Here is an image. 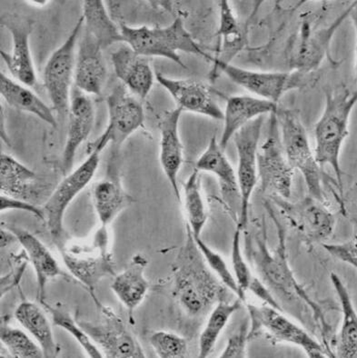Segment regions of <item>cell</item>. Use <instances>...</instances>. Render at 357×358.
<instances>
[{
  "label": "cell",
  "mask_w": 357,
  "mask_h": 358,
  "mask_svg": "<svg viewBox=\"0 0 357 358\" xmlns=\"http://www.w3.org/2000/svg\"><path fill=\"white\" fill-rule=\"evenodd\" d=\"M277 231V245L270 251L268 248V236L265 222L258 224V230L255 234L247 235V252L250 262L255 266L261 280L269 289L274 291L284 301L304 302L312 309L313 318L319 323L321 333L326 343V350L330 352L328 336L331 327L326 322L325 315L319 305L308 295L305 288L296 280L287 259L286 231L274 213H270Z\"/></svg>",
  "instance_id": "obj_1"
},
{
  "label": "cell",
  "mask_w": 357,
  "mask_h": 358,
  "mask_svg": "<svg viewBox=\"0 0 357 358\" xmlns=\"http://www.w3.org/2000/svg\"><path fill=\"white\" fill-rule=\"evenodd\" d=\"M186 245L173 268L174 295L190 317H198L214 303L228 300L226 288L212 274L189 227Z\"/></svg>",
  "instance_id": "obj_2"
},
{
  "label": "cell",
  "mask_w": 357,
  "mask_h": 358,
  "mask_svg": "<svg viewBox=\"0 0 357 358\" xmlns=\"http://www.w3.org/2000/svg\"><path fill=\"white\" fill-rule=\"evenodd\" d=\"M356 92L349 90L326 93V107L314 127V157L321 168L329 165L335 172L339 194L344 200L343 172L340 166L342 145L349 134L351 113L356 104ZM344 202V201H343Z\"/></svg>",
  "instance_id": "obj_3"
},
{
  "label": "cell",
  "mask_w": 357,
  "mask_h": 358,
  "mask_svg": "<svg viewBox=\"0 0 357 358\" xmlns=\"http://www.w3.org/2000/svg\"><path fill=\"white\" fill-rule=\"evenodd\" d=\"M121 41L143 57H164L187 69L178 52L196 55L210 60L211 56L203 50L184 27L180 17L166 27H132L120 24Z\"/></svg>",
  "instance_id": "obj_4"
},
{
  "label": "cell",
  "mask_w": 357,
  "mask_h": 358,
  "mask_svg": "<svg viewBox=\"0 0 357 358\" xmlns=\"http://www.w3.org/2000/svg\"><path fill=\"white\" fill-rule=\"evenodd\" d=\"M59 248L72 277L86 288L98 304L96 286L102 279L116 275L108 227H99L89 241L60 245Z\"/></svg>",
  "instance_id": "obj_5"
},
{
  "label": "cell",
  "mask_w": 357,
  "mask_h": 358,
  "mask_svg": "<svg viewBox=\"0 0 357 358\" xmlns=\"http://www.w3.org/2000/svg\"><path fill=\"white\" fill-rule=\"evenodd\" d=\"M281 127V143L289 165L302 173L312 199L325 204L323 173L311 150L307 130L296 110L284 109L277 114Z\"/></svg>",
  "instance_id": "obj_6"
},
{
  "label": "cell",
  "mask_w": 357,
  "mask_h": 358,
  "mask_svg": "<svg viewBox=\"0 0 357 358\" xmlns=\"http://www.w3.org/2000/svg\"><path fill=\"white\" fill-rule=\"evenodd\" d=\"M247 310L251 326L248 333L249 341L258 336H265L275 343H289L302 348L308 357H329L323 345L298 324L284 317L282 312L266 305L251 304H247Z\"/></svg>",
  "instance_id": "obj_7"
},
{
  "label": "cell",
  "mask_w": 357,
  "mask_h": 358,
  "mask_svg": "<svg viewBox=\"0 0 357 358\" xmlns=\"http://www.w3.org/2000/svg\"><path fill=\"white\" fill-rule=\"evenodd\" d=\"M84 27L81 17L71 34L48 59L44 69V86L59 117L68 116L71 84L74 80L75 47Z\"/></svg>",
  "instance_id": "obj_8"
},
{
  "label": "cell",
  "mask_w": 357,
  "mask_h": 358,
  "mask_svg": "<svg viewBox=\"0 0 357 358\" xmlns=\"http://www.w3.org/2000/svg\"><path fill=\"white\" fill-rule=\"evenodd\" d=\"M89 157L77 169L66 175L43 206L45 224L57 247L62 244L63 221L66 209L78 194L89 186L101 163L99 151L89 152Z\"/></svg>",
  "instance_id": "obj_9"
},
{
  "label": "cell",
  "mask_w": 357,
  "mask_h": 358,
  "mask_svg": "<svg viewBox=\"0 0 357 358\" xmlns=\"http://www.w3.org/2000/svg\"><path fill=\"white\" fill-rule=\"evenodd\" d=\"M108 124L104 133L87 147L89 152H102L110 143L119 147L126 138L144 127L145 113L141 102L123 84L112 90L107 99Z\"/></svg>",
  "instance_id": "obj_10"
},
{
  "label": "cell",
  "mask_w": 357,
  "mask_h": 358,
  "mask_svg": "<svg viewBox=\"0 0 357 358\" xmlns=\"http://www.w3.org/2000/svg\"><path fill=\"white\" fill-rule=\"evenodd\" d=\"M101 320L98 322L78 321L104 357L145 358L146 354L137 338L129 331L122 318L110 306L99 302Z\"/></svg>",
  "instance_id": "obj_11"
},
{
  "label": "cell",
  "mask_w": 357,
  "mask_h": 358,
  "mask_svg": "<svg viewBox=\"0 0 357 358\" xmlns=\"http://www.w3.org/2000/svg\"><path fill=\"white\" fill-rule=\"evenodd\" d=\"M264 117L251 121L233 136L238 156V184L240 195V213L238 226L246 230L249 222L250 199L258 181L257 154Z\"/></svg>",
  "instance_id": "obj_12"
},
{
  "label": "cell",
  "mask_w": 357,
  "mask_h": 358,
  "mask_svg": "<svg viewBox=\"0 0 357 358\" xmlns=\"http://www.w3.org/2000/svg\"><path fill=\"white\" fill-rule=\"evenodd\" d=\"M277 114H272L268 138L257 154V171L263 192L275 194L286 200L291 196L295 169L289 165L284 152Z\"/></svg>",
  "instance_id": "obj_13"
},
{
  "label": "cell",
  "mask_w": 357,
  "mask_h": 358,
  "mask_svg": "<svg viewBox=\"0 0 357 358\" xmlns=\"http://www.w3.org/2000/svg\"><path fill=\"white\" fill-rule=\"evenodd\" d=\"M214 69L226 76L230 80L249 91L260 99L277 103L287 91L302 87L303 75L299 72H262L249 71L231 63L221 62L211 57Z\"/></svg>",
  "instance_id": "obj_14"
},
{
  "label": "cell",
  "mask_w": 357,
  "mask_h": 358,
  "mask_svg": "<svg viewBox=\"0 0 357 358\" xmlns=\"http://www.w3.org/2000/svg\"><path fill=\"white\" fill-rule=\"evenodd\" d=\"M293 229L301 234L308 245L328 239L334 232L335 215L317 200L307 197L298 204H290L286 200L278 202Z\"/></svg>",
  "instance_id": "obj_15"
},
{
  "label": "cell",
  "mask_w": 357,
  "mask_h": 358,
  "mask_svg": "<svg viewBox=\"0 0 357 358\" xmlns=\"http://www.w3.org/2000/svg\"><path fill=\"white\" fill-rule=\"evenodd\" d=\"M1 23L10 32L13 39L11 53L0 51L2 59L10 74L20 83L27 87L34 86L37 83V74L29 45L33 21L29 18L10 15L3 17Z\"/></svg>",
  "instance_id": "obj_16"
},
{
  "label": "cell",
  "mask_w": 357,
  "mask_h": 358,
  "mask_svg": "<svg viewBox=\"0 0 357 358\" xmlns=\"http://www.w3.org/2000/svg\"><path fill=\"white\" fill-rule=\"evenodd\" d=\"M157 82L168 91L177 108L183 111L192 112L202 116L223 120L224 112L221 110L212 90L207 84L192 80H174L156 72Z\"/></svg>",
  "instance_id": "obj_17"
},
{
  "label": "cell",
  "mask_w": 357,
  "mask_h": 358,
  "mask_svg": "<svg viewBox=\"0 0 357 358\" xmlns=\"http://www.w3.org/2000/svg\"><path fill=\"white\" fill-rule=\"evenodd\" d=\"M95 122V108L92 100L82 91L75 89L69 105L68 134L62 154V171L66 176L73 168L75 154L87 141Z\"/></svg>",
  "instance_id": "obj_18"
},
{
  "label": "cell",
  "mask_w": 357,
  "mask_h": 358,
  "mask_svg": "<svg viewBox=\"0 0 357 358\" xmlns=\"http://www.w3.org/2000/svg\"><path fill=\"white\" fill-rule=\"evenodd\" d=\"M101 45L85 30L75 57L74 81L83 93L101 96L107 81V66L103 57Z\"/></svg>",
  "instance_id": "obj_19"
},
{
  "label": "cell",
  "mask_w": 357,
  "mask_h": 358,
  "mask_svg": "<svg viewBox=\"0 0 357 358\" xmlns=\"http://www.w3.org/2000/svg\"><path fill=\"white\" fill-rule=\"evenodd\" d=\"M16 236L27 257L35 270L38 285V300L42 304L46 299L47 285L57 278L71 279L72 275L66 274L61 268L55 257L46 245L28 230L15 226H5Z\"/></svg>",
  "instance_id": "obj_20"
},
{
  "label": "cell",
  "mask_w": 357,
  "mask_h": 358,
  "mask_svg": "<svg viewBox=\"0 0 357 358\" xmlns=\"http://www.w3.org/2000/svg\"><path fill=\"white\" fill-rule=\"evenodd\" d=\"M115 74L133 95L145 99L154 86L156 75L147 57L135 52L129 45H120L111 53Z\"/></svg>",
  "instance_id": "obj_21"
},
{
  "label": "cell",
  "mask_w": 357,
  "mask_h": 358,
  "mask_svg": "<svg viewBox=\"0 0 357 358\" xmlns=\"http://www.w3.org/2000/svg\"><path fill=\"white\" fill-rule=\"evenodd\" d=\"M182 109L166 112L160 121V164L178 201L181 202L177 178L183 164V145L180 135Z\"/></svg>",
  "instance_id": "obj_22"
},
{
  "label": "cell",
  "mask_w": 357,
  "mask_h": 358,
  "mask_svg": "<svg viewBox=\"0 0 357 358\" xmlns=\"http://www.w3.org/2000/svg\"><path fill=\"white\" fill-rule=\"evenodd\" d=\"M277 103L251 96H232L226 99L224 111V127L219 145L226 150L230 139L239 130L256 118L266 114H277Z\"/></svg>",
  "instance_id": "obj_23"
},
{
  "label": "cell",
  "mask_w": 357,
  "mask_h": 358,
  "mask_svg": "<svg viewBox=\"0 0 357 358\" xmlns=\"http://www.w3.org/2000/svg\"><path fill=\"white\" fill-rule=\"evenodd\" d=\"M148 266V260L144 255L137 254L124 271L115 275L110 288L122 305L128 310L129 322L135 324L136 309L143 303L150 290L145 272Z\"/></svg>",
  "instance_id": "obj_24"
},
{
  "label": "cell",
  "mask_w": 357,
  "mask_h": 358,
  "mask_svg": "<svg viewBox=\"0 0 357 358\" xmlns=\"http://www.w3.org/2000/svg\"><path fill=\"white\" fill-rule=\"evenodd\" d=\"M355 5H351V7L344 11V13L338 17L331 26L302 36L301 41L296 45L291 56V65L293 69H296V72L305 75L320 65L331 43L333 36L335 35V32L340 27L344 18L347 17L352 11Z\"/></svg>",
  "instance_id": "obj_25"
},
{
  "label": "cell",
  "mask_w": 357,
  "mask_h": 358,
  "mask_svg": "<svg viewBox=\"0 0 357 358\" xmlns=\"http://www.w3.org/2000/svg\"><path fill=\"white\" fill-rule=\"evenodd\" d=\"M195 169L216 176L223 199L230 208L238 200L240 203L237 174L216 136L211 138L207 150L199 157Z\"/></svg>",
  "instance_id": "obj_26"
},
{
  "label": "cell",
  "mask_w": 357,
  "mask_h": 358,
  "mask_svg": "<svg viewBox=\"0 0 357 358\" xmlns=\"http://www.w3.org/2000/svg\"><path fill=\"white\" fill-rule=\"evenodd\" d=\"M14 315L17 322L41 345L45 357L54 358L59 356V345L57 344L50 321L41 306L26 300L17 306Z\"/></svg>",
  "instance_id": "obj_27"
},
{
  "label": "cell",
  "mask_w": 357,
  "mask_h": 358,
  "mask_svg": "<svg viewBox=\"0 0 357 358\" xmlns=\"http://www.w3.org/2000/svg\"><path fill=\"white\" fill-rule=\"evenodd\" d=\"M92 200L101 226L108 227L133 201L114 174L108 175V178L102 179L94 186Z\"/></svg>",
  "instance_id": "obj_28"
},
{
  "label": "cell",
  "mask_w": 357,
  "mask_h": 358,
  "mask_svg": "<svg viewBox=\"0 0 357 358\" xmlns=\"http://www.w3.org/2000/svg\"><path fill=\"white\" fill-rule=\"evenodd\" d=\"M37 175L31 169L17 162L13 157L0 156V191L1 195L28 200L37 194Z\"/></svg>",
  "instance_id": "obj_29"
},
{
  "label": "cell",
  "mask_w": 357,
  "mask_h": 358,
  "mask_svg": "<svg viewBox=\"0 0 357 358\" xmlns=\"http://www.w3.org/2000/svg\"><path fill=\"white\" fill-rule=\"evenodd\" d=\"M330 280L335 294L340 302L342 314V326L337 339V357H357V315L352 299L348 292L346 285L337 273L330 275Z\"/></svg>",
  "instance_id": "obj_30"
},
{
  "label": "cell",
  "mask_w": 357,
  "mask_h": 358,
  "mask_svg": "<svg viewBox=\"0 0 357 358\" xmlns=\"http://www.w3.org/2000/svg\"><path fill=\"white\" fill-rule=\"evenodd\" d=\"M0 94L10 107L34 115L53 127L57 122L52 110L25 85L16 82L0 73Z\"/></svg>",
  "instance_id": "obj_31"
},
{
  "label": "cell",
  "mask_w": 357,
  "mask_h": 358,
  "mask_svg": "<svg viewBox=\"0 0 357 358\" xmlns=\"http://www.w3.org/2000/svg\"><path fill=\"white\" fill-rule=\"evenodd\" d=\"M83 18L86 30L102 48L121 41L119 27L108 16L101 0H87L83 4Z\"/></svg>",
  "instance_id": "obj_32"
},
{
  "label": "cell",
  "mask_w": 357,
  "mask_h": 358,
  "mask_svg": "<svg viewBox=\"0 0 357 358\" xmlns=\"http://www.w3.org/2000/svg\"><path fill=\"white\" fill-rule=\"evenodd\" d=\"M201 172L194 169L184 185V209L187 227L195 238H201L203 229L208 220V210L203 197Z\"/></svg>",
  "instance_id": "obj_33"
},
{
  "label": "cell",
  "mask_w": 357,
  "mask_h": 358,
  "mask_svg": "<svg viewBox=\"0 0 357 358\" xmlns=\"http://www.w3.org/2000/svg\"><path fill=\"white\" fill-rule=\"evenodd\" d=\"M242 303L239 299L233 302L221 300L217 303L199 338V358L210 356L221 333L225 329L233 315L241 308Z\"/></svg>",
  "instance_id": "obj_34"
},
{
  "label": "cell",
  "mask_w": 357,
  "mask_h": 358,
  "mask_svg": "<svg viewBox=\"0 0 357 358\" xmlns=\"http://www.w3.org/2000/svg\"><path fill=\"white\" fill-rule=\"evenodd\" d=\"M219 27L217 34L222 38L223 45L217 59L230 63L232 57L243 47L244 32L228 1L219 2Z\"/></svg>",
  "instance_id": "obj_35"
},
{
  "label": "cell",
  "mask_w": 357,
  "mask_h": 358,
  "mask_svg": "<svg viewBox=\"0 0 357 358\" xmlns=\"http://www.w3.org/2000/svg\"><path fill=\"white\" fill-rule=\"evenodd\" d=\"M41 305L50 312L54 324L71 334L80 345V347L83 348V350L86 352L87 357L90 358L104 357V355L99 350L98 345L92 341V339L89 338V336L85 331L80 323L75 320L68 312L48 305L46 301L42 303Z\"/></svg>",
  "instance_id": "obj_36"
},
{
  "label": "cell",
  "mask_w": 357,
  "mask_h": 358,
  "mask_svg": "<svg viewBox=\"0 0 357 358\" xmlns=\"http://www.w3.org/2000/svg\"><path fill=\"white\" fill-rule=\"evenodd\" d=\"M0 341L15 358H42L43 350L37 341L22 329L11 327L8 324H2L0 327Z\"/></svg>",
  "instance_id": "obj_37"
},
{
  "label": "cell",
  "mask_w": 357,
  "mask_h": 358,
  "mask_svg": "<svg viewBox=\"0 0 357 358\" xmlns=\"http://www.w3.org/2000/svg\"><path fill=\"white\" fill-rule=\"evenodd\" d=\"M193 238L196 247L198 248L203 257H204L205 263L207 264L208 268L217 275L221 283L234 293L242 302H246V294L242 292L240 288H239L235 275L228 268V264H226L224 257L217 251L212 250L210 245L203 241L201 238H195V236H193Z\"/></svg>",
  "instance_id": "obj_38"
},
{
  "label": "cell",
  "mask_w": 357,
  "mask_h": 358,
  "mask_svg": "<svg viewBox=\"0 0 357 358\" xmlns=\"http://www.w3.org/2000/svg\"><path fill=\"white\" fill-rule=\"evenodd\" d=\"M151 347L160 358H186L189 357L187 339L177 334L156 331L150 338Z\"/></svg>",
  "instance_id": "obj_39"
},
{
  "label": "cell",
  "mask_w": 357,
  "mask_h": 358,
  "mask_svg": "<svg viewBox=\"0 0 357 358\" xmlns=\"http://www.w3.org/2000/svg\"><path fill=\"white\" fill-rule=\"evenodd\" d=\"M243 231L240 227L237 226L231 245V263L234 270V275L238 287L242 292L246 294L248 287L252 281L254 275L247 261L245 260L243 252L241 248V233Z\"/></svg>",
  "instance_id": "obj_40"
},
{
  "label": "cell",
  "mask_w": 357,
  "mask_h": 358,
  "mask_svg": "<svg viewBox=\"0 0 357 358\" xmlns=\"http://www.w3.org/2000/svg\"><path fill=\"white\" fill-rule=\"evenodd\" d=\"M250 320H244L237 332L230 336L225 350L221 353L220 358H246L247 357V345L249 333Z\"/></svg>",
  "instance_id": "obj_41"
},
{
  "label": "cell",
  "mask_w": 357,
  "mask_h": 358,
  "mask_svg": "<svg viewBox=\"0 0 357 358\" xmlns=\"http://www.w3.org/2000/svg\"><path fill=\"white\" fill-rule=\"evenodd\" d=\"M357 239L356 236L341 244H326L322 243L323 250L328 252L335 259L347 264L354 268H357Z\"/></svg>",
  "instance_id": "obj_42"
},
{
  "label": "cell",
  "mask_w": 357,
  "mask_h": 358,
  "mask_svg": "<svg viewBox=\"0 0 357 358\" xmlns=\"http://www.w3.org/2000/svg\"><path fill=\"white\" fill-rule=\"evenodd\" d=\"M0 210L1 212L8 210H20L29 212V213L35 215L39 220L45 223V215L43 209L38 208L27 200L16 199L7 195L0 196Z\"/></svg>",
  "instance_id": "obj_43"
},
{
  "label": "cell",
  "mask_w": 357,
  "mask_h": 358,
  "mask_svg": "<svg viewBox=\"0 0 357 358\" xmlns=\"http://www.w3.org/2000/svg\"><path fill=\"white\" fill-rule=\"evenodd\" d=\"M247 290L252 292L257 299L264 302L266 306H271V308L277 309L278 311H284L282 306L275 299L272 291L269 289L261 279L254 277Z\"/></svg>",
  "instance_id": "obj_44"
}]
</instances>
